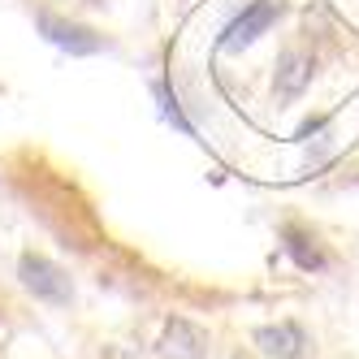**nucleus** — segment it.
Listing matches in <instances>:
<instances>
[{"label": "nucleus", "instance_id": "f03ea898", "mask_svg": "<svg viewBox=\"0 0 359 359\" xmlns=\"http://www.w3.org/2000/svg\"><path fill=\"white\" fill-rule=\"evenodd\" d=\"M277 13H281V5L277 0H255V5L243 13V18H234L225 27V35H221V48L225 53H238V48H247V43H255L273 22H277Z\"/></svg>", "mask_w": 359, "mask_h": 359}, {"label": "nucleus", "instance_id": "f257e3e1", "mask_svg": "<svg viewBox=\"0 0 359 359\" xmlns=\"http://www.w3.org/2000/svg\"><path fill=\"white\" fill-rule=\"evenodd\" d=\"M18 277H22V286L43 303H69V277L53 260H43V255H22Z\"/></svg>", "mask_w": 359, "mask_h": 359}, {"label": "nucleus", "instance_id": "0eeeda50", "mask_svg": "<svg viewBox=\"0 0 359 359\" xmlns=\"http://www.w3.org/2000/svg\"><path fill=\"white\" fill-rule=\"evenodd\" d=\"M307 83H312V61L303 53H286L277 61V91L281 95H299Z\"/></svg>", "mask_w": 359, "mask_h": 359}, {"label": "nucleus", "instance_id": "39448f33", "mask_svg": "<svg viewBox=\"0 0 359 359\" xmlns=\"http://www.w3.org/2000/svg\"><path fill=\"white\" fill-rule=\"evenodd\" d=\"M255 346H260L269 359H299L307 338H303V329L294 320H281V325H264V329H255Z\"/></svg>", "mask_w": 359, "mask_h": 359}, {"label": "nucleus", "instance_id": "20e7f679", "mask_svg": "<svg viewBox=\"0 0 359 359\" xmlns=\"http://www.w3.org/2000/svg\"><path fill=\"white\" fill-rule=\"evenodd\" d=\"M156 355L161 359H203L208 355V338H203V329H195L191 320L173 316L161 333V342H156Z\"/></svg>", "mask_w": 359, "mask_h": 359}, {"label": "nucleus", "instance_id": "6e6552de", "mask_svg": "<svg viewBox=\"0 0 359 359\" xmlns=\"http://www.w3.org/2000/svg\"><path fill=\"white\" fill-rule=\"evenodd\" d=\"M156 100H161V113L177 126V130H182V135H195L191 130V121L182 117V109H177V100H173V91H169V83H156Z\"/></svg>", "mask_w": 359, "mask_h": 359}, {"label": "nucleus", "instance_id": "7ed1b4c3", "mask_svg": "<svg viewBox=\"0 0 359 359\" xmlns=\"http://www.w3.org/2000/svg\"><path fill=\"white\" fill-rule=\"evenodd\" d=\"M39 31L53 39L57 48H65L69 57H95L100 48H104V35H95L87 27H79V22H65V18H53V13H43L39 18Z\"/></svg>", "mask_w": 359, "mask_h": 359}, {"label": "nucleus", "instance_id": "423d86ee", "mask_svg": "<svg viewBox=\"0 0 359 359\" xmlns=\"http://www.w3.org/2000/svg\"><path fill=\"white\" fill-rule=\"evenodd\" d=\"M281 238H286V251H290V260L299 264V269H307V273H320L325 264H329V255L320 251V243L307 234V229H299V225H286L281 229Z\"/></svg>", "mask_w": 359, "mask_h": 359}]
</instances>
